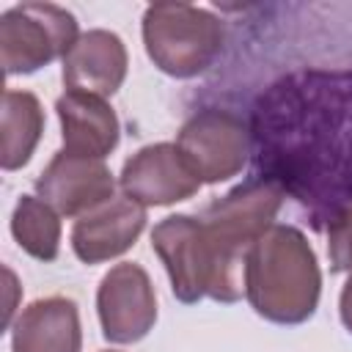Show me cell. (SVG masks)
<instances>
[{"instance_id":"obj_1","label":"cell","mask_w":352,"mask_h":352,"mask_svg":"<svg viewBox=\"0 0 352 352\" xmlns=\"http://www.w3.org/2000/svg\"><path fill=\"white\" fill-rule=\"evenodd\" d=\"M242 289L250 308L267 322H308L322 294V272L308 236L289 223L264 231L245 256Z\"/></svg>"},{"instance_id":"obj_2","label":"cell","mask_w":352,"mask_h":352,"mask_svg":"<svg viewBox=\"0 0 352 352\" xmlns=\"http://www.w3.org/2000/svg\"><path fill=\"white\" fill-rule=\"evenodd\" d=\"M223 22L190 3H154L143 14V47L168 77L190 80L206 72L223 50Z\"/></svg>"},{"instance_id":"obj_3","label":"cell","mask_w":352,"mask_h":352,"mask_svg":"<svg viewBox=\"0 0 352 352\" xmlns=\"http://www.w3.org/2000/svg\"><path fill=\"white\" fill-rule=\"evenodd\" d=\"M283 204L280 184L270 179H253L234 187L228 195L217 198L201 214L206 239L217 256V264L228 280V286L242 297V270L245 256L253 242L270 231L275 214Z\"/></svg>"},{"instance_id":"obj_4","label":"cell","mask_w":352,"mask_h":352,"mask_svg":"<svg viewBox=\"0 0 352 352\" xmlns=\"http://www.w3.org/2000/svg\"><path fill=\"white\" fill-rule=\"evenodd\" d=\"M151 250L165 264L170 292L179 302L192 305L204 297L217 302H236L239 294L228 286L217 256L206 239L201 217L170 214L151 231Z\"/></svg>"},{"instance_id":"obj_5","label":"cell","mask_w":352,"mask_h":352,"mask_svg":"<svg viewBox=\"0 0 352 352\" xmlns=\"http://www.w3.org/2000/svg\"><path fill=\"white\" fill-rule=\"evenodd\" d=\"M80 38L72 11L55 3H19L0 16V63L8 77L63 60Z\"/></svg>"},{"instance_id":"obj_6","label":"cell","mask_w":352,"mask_h":352,"mask_svg":"<svg viewBox=\"0 0 352 352\" xmlns=\"http://www.w3.org/2000/svg\"><path fill=\"white\" fill-rule=\"evenodd\" d=\"M176 146L201 184H217L245 168L250 154V132L239 116L220 107H206L182 124Z\"/></svg>"},{"instance_id":"obj_7","label":"cell","mask_w":352,"mask_h":352,"mask_svg":"<svg viewBox=\"0 0 352 352\" xmlns=\"http://www.w3.org/2000/svg\"><path fill=\"white\" fill-rule=\"evenodd\" d=\"M102 336L110 344H135L154 330L157 294L148 272L135 261H121L104 272L96 289Z\"/></svg>"},{"instance_id":"obj_8","label":"cell","mask_w":352,"mask_h":352,"mask_svg":"<svg viewBox=\"0 0 352 352\" xmlns=\"http://www.w3.org/2000/svg\"><path fill=\"white\" fill-rule=\"evenodd\" d=\"M121 192L140 206H170L192 198L201 179L187 165L176 143H151L138 148L121 168Z\"/></svg>"},{"instance_id":"obj_9","label":"cell","mask_w":352,"mask_h":352,"mask_svg":"<svg viewBox=\"0 0 352 352\" xmlns=\"http://www.w3.org/2000/svg\"><path fill=\"white\" fill-rule=\"evenodd\" d=\"M36 195L60 217H82L116 195V179L104 160L58 151L36 179Z\"/></svg>"},{"instance_id":"obj_10","label":"cell","mask_w":352,"mask_h":352,"mask_svg":"<svg viewBox=\"0 0 352 352\" xmlns=\"http://www.w3.org/2000/svg\"><path fill=\"white\" fill-rule=\"evenodd\" d=\"M146 228V206L126 195H113L96 209L77 217L72 250L82 264H102L126 253Z\"/></svg>"},{"instance_id":"obj_11","label":"cell","mask_w":352,"mask_h":352,"mask_svg":"<svg viewBox=\"0 0 352 352\" xmlns=\"http://www.w3.org/2000/svg\"><path fill=\"white\" fill-rule=\"evenodd\" d=\"M126 47L124 41L102 28L80 33L74 47L63 58V85L74 94L107 99L126 80Z\"/></svg>"},{"instance_id":"obj_12","label":"cell","mask_w":352,"mask_h":352,"mask_svg":"<svg viewBox=\"0 0 352 352\" xmlns=\"http://www.w3.org/2000/svg\"><path fill=\"white\" fill-rule=\"evenodd\" d=\"M77 302L60 294L33 300L11 324V352H80Z\"/></svg>"},{"instance_id":"obj_13","label":"cell","mask_w":352,"mask_h":352,"mask_svg":"<svg viewBox=\"0 0 352 352\" xmlns=\"http://www.w3.org/2000/svg\"><path fill=\"white\" fill-rule=\"evenodd\" d=\"M55 113L60 121L63 151L104 160L118 146L121 124L116 110L104 99L66 91L63 96H58Z\"/></svg>"},{"instance_id":"obj_14","label":"cell","mask_w":352,"mask_h":352,"mask_svg":"<svg viewBox=\"0 0 352 352\" xmlns=\"http://www.w3.org/2000/svg\"><path fill=\"white\" fill-rule=\"evenodd\" d=\"M44 132L41 102L30 91H6L3 94V170H19L30 162Z\"/></svg>"},{"instance_id":"obj_15","label":"cell","mask_w":352,"mask_h":352,"mask_svg":"<svg viewBox=\"0 0 352 352\" xmlns=\"http://www.w3.org/2000/svg\"><path fill=\"white\" fill-rule=\"evenodd\" d=\"M11 234L36 261H55L60 250V214L38 195H19L11 212Z\"/></svg>"},{"instance_id":"obj_16","label":"cell","mask_w":352,"mask_h":352,"mask_svg":"<svg viewBox=\"0 0 352 352\" xmlns=\"http://www.w3.org/2000/svg\"><path fill=\"white\" fill-rule=\"evenodd\" d=\"M327 253L336 272H352V201H346L330 220Z\"/></svg>"},{"instance_id":"obj_17","label":"cell","mask_w":352,"mask_h":352,"mask_svg":"<svg viewBox=\"0 0 352 352\" xmlns=\"http://www.w3.org/2000/svg\"><path fill=\"white\" fill-rule=\"evenodd\" d=\"M338 314H341L344 327L352 333V272H349V278H346V283H344V289H341V297H338Z\"/></svg>"}]
</instances>
